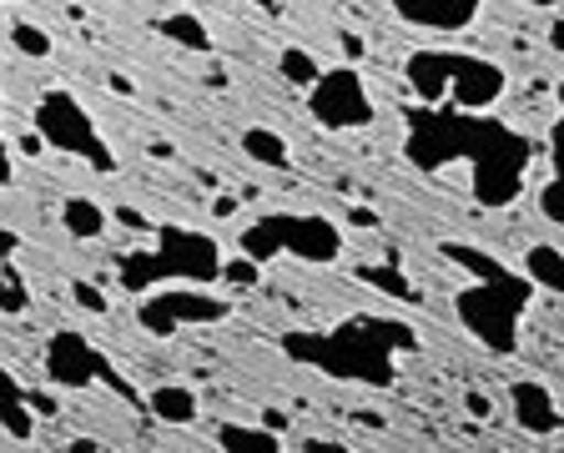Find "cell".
<instances>
[{
    "mask_svg": "<svg viewBox=\"0 0 564 453\" xmlns=\"http://www.w3.org/2000/svg\"><path fill=\"white\" fill-rule=\"evenodd\" d=\"M313 453H343L338 443H313Z\"/></svg>",
    "mask_w": 564,
    "mask_h": 453,
    "instance_id": "cell-35",
    "label": "cell"
},
{
    "mask_svg": "<svg viewBox=\"0 0 564 453\" xmlns=\"http://www.w3.org/2000/svg\"><path fill=\"white\" fill-rule=\"evenodd\" d=\"M0 252H15V233H0Z\"/></svg>",
    "mask_w": 564,
    "mask_h": 453,
    "instance_id": "cell-34",
    "label": "cell"
},
{
    "mask_svg": "<svg viewBox=\"0 0 564 453\" xmlns=\"http://www.w3.org/2000/svg\"><path fill=\"white\" fill-rule=\"evenodd\" d=\"M252 6H262V11H278V0H252Z\"/></svg>",
    "mask_w": 564,
    "mask_h": 453,
    "instance_id": "cell-36",
    "label": "cell"
},
{
    "mask_svg": "<svg viewBox=\"0 0 564 453\" xmlns=\"http://www.w3.org/2000/svg\"><path fill=\"white\" fill-rule=\"evenodd\" d=\"M524 6H544V11H550V6H560V0H524Z\"/></svg>",
    "mask_w": 564,
    "mask_h": 453,
    "instance_id": "cell-37",
    "label": "cell"
},
{
    "mask_svg": "<svg viewBox=\"0 0 564 453\" xmlns=\"http://www.w3.org/2000/svg\"><path fill=\"white\" fill-rule=\"evenodd\" d=\"M156 31L166 35V41H176V46H187V51H212V31L202 25V15L192 11H172L156 21Z\"/></svg>",
    "mask_w": 564,
    "mask_h": 453,
    "instance_id": "cell-21",
    "label": "cell"
},
{
    "mask_svg": "<svg viewBox=\"0 0 564 453\" xmlns=\"http://www.w3.org/2000/svg\"><path fill=\"white\" fill-rule=\"evenodd\" d=\"M458 317L474 337H484L494 353H514L519 343V313L529 308V278L519 272H499V278H474L469 288L454 298Z\"/></svg>",
    "mask_w": 564,
    "mask_h": 453,
    "instance_id": "cell-4",
    "label": "cell"
},
{
    "mask_svg": "<svg viewBox=\"0 0 564 453\" xmlns=\"http://www.w3.org/2000/svg\"><path fill=\"white\" fill-rule=\"evenodd\" d=\"M540 212H544V222H564V202H560V176H550V182L540 186Z\"/></svg>",
    "mask_w": 564,
    "mask_h": 453,
    "instance_id": "cell-26",
    "label": "cell"
},
{
    "mask_svg": "<svg viewBox=\"0 0 564 453\" xmlns=\"http://www.w3.org/2000/svg\"><path fill=\"white\" fill-rule=\"evenodd\" d=\"M262 429H272V433H278V429H288V413H278V408H268V413H262Z\"/></svg>",
    "mask_w": 564,
    "mask_h": 453,
    "instance_id": "cell-30",
    "label": "cell"
},
{
    "mask_svg": "<svg viewBox=\"0 0 564 453\" xmlns=\"http://www.w3.org/2000/svg\"><path fill=\"white\" fill-rule=\"evenodd\" d=\"M444 71H448V51H438V46H423L403 61V76H409L413 96L423 106H444Z\"/></svg>",
    "mask_w": 564,
    "mask_h": 453,
    "instance_id": "cell-14",
    "label": "cell"
},
{
    "mask_svg": "<svg viewBox=\"0 0 564 453\" xmlns=\"http://www.w3.org/2000/svg\"><path fill=\"white\" fill-rule=\"evenodd\" d=\"M278 252H293L303 262H338L343 257V233L338 222L317 217V212H272V217L242 227V257L252 262H268Z\"/></svg>",
    "mask_w": 564,
    "mask_h": 453,
    "instance_id": "cell-5",
    "label": "cell"
},
{
    "mask_svg": "<svg viewBox=\"0 0 564 453\" xmlns=\"http://www.w3.org/2000/svg\"><path fill=\"white\" fill-rule=\"evenodd\" d=\"M70 298L82 302L86 313H106V298H101V292L91 288V282H76V288H70Z\"/></svg>",
    "mask_w": 564,
    "mask_h": 453,
    "instance_id": "cell-28",
    "label": "cell"
},
{
    "mask_svg": "<svg viewBox=\"0 0 564 453\" xmlns=\"http://www.w3.org/2000/svg\"><path fill=\"white\" fill-rule=\"evenodd\" d=\"M147 408H152L162 423H192L197 419V393L182 388V384H162V388L147 393Z\"/></svg>",
    "mask_w": 564,
    "mask_h": 453,
    "instance_id": "cell-17",
    "label": "cell"
},
{
    "mask_svg": "<svg viewBox=\"0 0 564 453\" xmlns=\"http://www.w3.org/2000/svg\"><path fill=\"white\" fill-rule=\"evenodd\" d=\"M11 182V147H6V137H0V186Z\"/></svg>",
    "mask_w": 564,
    "mask_h": 453,
    "instance_id": "cell-31",
    "label": "cell"
},
{
    "mask_svg": "<svg viewBox=\"0 0 564 453\" xmlns=\"http://www.w3.org/2000/svg\"><path fill=\"white\" fill-rule=\"evenodd\" d=\"M217 278L227 282V288H258L262 282V262H252V257H232V262H223V272Z\"/></svg>",
    "mask_w": 564,
    "mask_h": 453,
    "instance_id": "cell-24",
    "label": "cell"
},
{
    "mask_svg": "<svg viewBox=\"0 0 564 453\" xmlns=\"http://www.w3.org/2000/svg\"><path fill=\"white\" fill-rule=\"evenodd\" d=\"M399 15L423 31H469L474 15L484 11V0H393Z\"/></svg>",
    "mask_w": 564,
    "mask_h": 453,
    "instance_id": "cell-12",
    "label": "cell"
},
{
    "mask_svg": "<svg viewBox=\"0 0 564 453\" xmlns=\"http://www.w3.org/2000/svg\"><path fill=\"white\" fill-rule=\"evenodd\" d=\"M509 76L499 61L469 56V51H448V71H444V106L454 111H469V117H484L499 106Z\"/></svg>",
    "mask_w": 564,
    "mask_h": 453,
    "instance_id": "cell-9",
    "label": "cell"
},
{
    "mask_svg": "<svg viewBox=\"0 0 564 453\" xmlns=\"http://www.w3.org/2000/svg\"><path fill=\"white\" fill-rule=\"evenodd\" d=\"M524 278L540 282L544 292H564V252L554 242H534L524 252Z\"/></svg>",
    "mask_w": 564,
    "mask_h": 453,
    "instance_id": "cell-16",
    "label": "cell"
},
{
    "mask_svg": "<svg viewBox=\"0 0 564 453\" xmlns=\"http://www.w3.org/2000/svg\"><path fill=\"white\" fill-rule=\"evenodd\" d=\"M364 278L373 282V288H383V292H393V298H409V282H403V272H393V268H364Z\"/></svg>",
    "mask_w": 564,
    "mask_h": 453,
    "instance_id": "cell-25",
    "label": "cell"
},
{
    "mask_svg": "<svg viewBox=\"0 0 564 453\" xmlns=\"http://www.w3.org/2000/svg\"><path fill=\"white\" fill-rule=\"evenodd\" d=\"M223 272V252L207 233H192V227H162L156 247L147 252H131L121 262V288L147 292L152 282H187V288H207Z\"/></svg>",
    "mask_w": 564,
    "mask_h": 453,
    "instance_id": "cell-2",
    "label": "cell"
},
{
    "mask_svg": "<svg viewBox=\"0 0 564 453\" xmlns=\"http://www.w3.org/2000/svg\"><path fill=\"white\" fill-rule=\"evenodd\" d=\"M278 66H282V82H293V86H313V76L323 71L303 46H288V51H282Z\"/></svg>",
    "mask_w": 564,
    "mask_h": 453,
    "instance_id": "cell-22",
    "label": "cell"
},
{
    "mask_svg": "<svg viewBox=\"0 0 564 453\" xmlns=\"http://www.w3.org/2000/svg\"><path fill=\"white\" fill-rule=\"evenodd\" d=\"M227 313H232V302L212 298L202 288H166L141 302V323L152 327V333H176L182 323H223Z\"/></svg>",
    "mask_w": 564,
    "mask_h": 453,
    "instance_id": "cell-10",
    "label": "cell"
},
{
    "mask_svg": "<svg viewBox=\"0 0 564 453\" xmlns=\"http://www.w3.org/2000/svg\"><path fill=\"white\" fill-rule=\"evenodd\" d=\"M61 222H66L70 237H82V242H96L106 233V212L96 207L91 197H66L61 202Z\"/></svg>",
    "mask_w": 564,
    "mask_h": 453,
    "instance_id": "cell-19",
    "label": "cell"
},
{
    "mask_svg": "<svg viewBox=\"0 0 564 453\" xmlns=\"http://www.w3.org/2000/svg\"><path fill=\"white\" fill-rule=\"evenodd\" d=\"M35 137L46 141V147H56V151L86 157L96 172H111V166H117L111 147H106L101 131H96L91 111H86L70 91H46L41 101H35Z\"/></svg>",
    "mask_w": 564,
    "mask_h": 453,
    "instance_id": "cell-6",
    "label": "cell"
},
{
    "mask_svg": "<svg viewBox=\"0 0 564 453\" xmlns=\"http://www.w3.org/2000/svg\"><path fill=\"white\" fill-rule=\"evenodd\" d=\"M469 111H454V106H438V111H409V162L419 172H438V166L458 162L464 157V141H469Z\"/></svg>",
    "mask_w": 564,
    "mask_h": 453,
    "instance_id": "cell-8",
    "label": "cell"
},
{
    "mask_svg": "<svg viewBox=\"0 0 564 453\" xmlns=\"http://www.w3.org/2000/svg\"><path fill=\"white\" fill-rule=\"evenodd\" d=\"M46 373H51V384H61V388H91L96 378L111 373V363L86 343L82 327H61L46 343Z\"/></svg>",
    "mask_w": 564,
    "mask_h": 453,
    "instance_id": "cell-11",
    "label": "cell"
},
{
    "mask_svg": "<svg viewBox=\"0 0 564 453\" xmlns=\"http://www.w3.org/2000/svg\"><path fill=\"white\" fill-rule=\"evenodd\" d=\"M307 111H313L317 127L328 131H358L373 121V96H368L364 76L352 66H328L317 71L313 86H307Z\"/></svg>",
    "mask_w": 564,
    "mask_h": 453,
    "instance_id": "cell-7",
    "label": "cell"
},
{
    "mask_svg": "<svg viewBox=\"0 0 564 453\" xmlns=\"http://www.w3.org/2000/svg\"><path fill=\"white\" fill-rule=\"evenodd\" d=\"M25 408H31V413H41V419H56V398L51 393H25Z\"/></svg>",
    "mask_w": 564,
    "mask_h": 453,
    "instance_id": "cell-29",
    "label": "cell"
},
{
    "mask_svg": "<svg viewBox=\"0 0 564 453\" xmlns=\"http://www.w3.org/2000/svg\"><path fill=\"white\" fill-rule=\"evenodd\" d=\"M11 41H15V51H21V56H41V61L51 56V31H41V25H31V21L11 25Z\"/></svg>",
    "mask_w": 564,
    "mask_h": 453,
    "instance_id": "cell-23",
    "label": "cell"
},
{
    "mask_svg": "<svg viewBox=\"0 0 564 453\" xmlns=\"http://www.w3.org/2000/svg\"><path fill=\"white\" fill-rule=\"evenodd\" d=\"M509 403H514L519 429H529V433H560L564 413H560V403H554V393L544 384H534V378L514 384V388H509Z\"/></svg>",
    "mask_w": 564,
    "mask_h": 453,
    "instance_id": "cell-13",
    "label": "cell"
},
{
    "mask_svg": "<svg viewBox=\"0 0 564 453\" xmlns=\"http://www.w3.org/2000/svg\"><path fill=\"white\" fill-rule=\"evenodd\" d=\"M66 453H101V449H96V439H70Z\"/></svg>",
    "mask_w": 564,
    "mask_h": 453,
    "instance_id": "cell-33",
    "label": "cell"
},
{
    "mask_svg": "<svg viewBox=\"0 0 564 453\" xmlns=\"http://www.w3.org/2000/svg\"><path fill=\"white\" fill-rule=\"evenodd\" d=\"M464 157H469V166H474V197H479L484 207H509L529 176V162H534V141L519 137L505 121L474 117Z\"/></svg>",
    "mask_w": 564,
    "mask_h": 453,
    "instance_id": "cell-3",
    "label": "cell"
},
{
    "mask_svg": "<svg viewBox=\"0 0 564 453\" xmlns=\"http://www.w3.org/2000/svg\"><path fill=\"white\" fill-rule=\"evenodd\" d=\"M31 408H25V388L15 384L11 368H0V423L11 429V439H31Z\"/></svg>",
    "mask_w": 564,
    "mask_h": 453,
    "instance_id": "cell-15",
    "label": "cell"
},
{
    "mask_svg": "<svg viewBox=\"0 0 564 453\" xmlns=\"http://www.w3.org/2000/svg\"><path fill=\"white\" fill-rule=\"evenodd\" d=\"M393 348H413V333L388 317H348L328 337H288V353H297L313 368H328L338 378H368L393 384Z\"/></svg>",
    "mask_w": 564,
    "mask_h": 453,
    "instance_id": "cell-1",
    "label": "cell"
},
{
    "mask_svg": "<svg viewBox=\"0 0 564 453\" xmlns=\"http://www.w3.org/2000/svg\"><path fill=\"white\" fill-rule=\"evenodd\" d=\"M469 413H474V419H489V398H484V393H469Z\"/></svg>",
    "mask_w": 564,
    "mask_h": 453,
    "instance_id": "cell-32",
    "label": "cell"
},
{
    "mask_svg": "<svg viewBox=\"0 0 564 453\" xmlns=\"http://www.w3.org/2000/svg\"><path fill=\"white\" fill-rule=\"evenodd\" d=\"M0 6H11V0H0Z\"/></svg>",
    "mask_w": 564,
    "mask_h": 453,
    "instance_id": "cell-38",
    "label": "cell"
},
{
    "mask_svg": "<svg viewBox=\"0 0 564 453\" xmlns=\"http://www.w3.org/2000/svg\"><path fill=\"white\" fill-rule=\"evenodd\" d=\"M242 151H247V162H258V166H288V157H293L282 131H272V127H247Z\"/></svg>",
    "mask_w": 564,
    "mask_h": 453,
    "instance_id": "cell-20",
    "label": "cell"
},
{
    "mask_svg": "<svg viewBox=\"0 0 564 453\" xmlns=\"http://www.w3.org/2000/svg\"><path fill=\"white\" fill-rule=\"evenodd\" d=\"M223 453H282V439L272 429H247V423H223L217 429Z\"/></svg>",
    "mask_w": 564,
    "mask_h": 453,
    "instance_id": "cell-18",
    "label": "cell"
},
{
    "mask_svg": "<svg viewBox=\"0 0 564 453\" xmlns=\"http://www.w3.org/2000/svg\"><path fill=\"white\" fill-rule=\"evenodd\" d=\"M0 308H6V313H21V308H25V288H21V278H15V272H6V278H0Z\"/></svg>",
    "mask_w": 564,
    "mask_h": 453,
    "instance_id": "cell-27",
    "label": "cell"
}]
</instances>
